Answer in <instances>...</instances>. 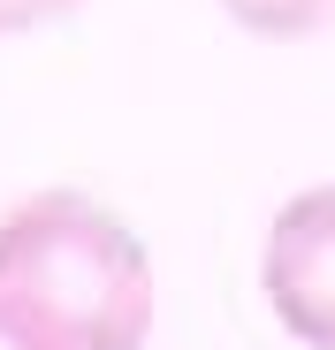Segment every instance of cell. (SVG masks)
I'll return each instance as SVG.
<instances>
[{"label":"cell","mask_w":335,"mask_h":350,"mask_svg":"<svg viewBox=\"0 0 335 350\" xmlns=\"http://www.w3.org/2000/svg\"><path fill=\"white\" fill-rule=\"evenodd\" d=\"M0 289L31 297L77 350H145L152 252L92 191H31L0 213Z\"/></svg>","instance_id":"cell-1"},{"label":"cell","mask_w":335,"mask_h":350,"mask_svg":"<svg viewBox=\"0 0 335 350\" xmlns=\"http://www.w3.org/2000/svg\"><path fill=\"white\" fill-rule=\"evenodd\" d=\"M252 38H274V46H290V38H312V31H327V16H335V0H221Z\"/></svg>","instance_id":"cell-3"},{"label":"cell","mask_w":335,"mask_h":350,"mask_svg":"<svg viewBox=\"0 0 335 350\" xmlns=\"http://www.w3.org/2000/svg\"><path fill=\"white\" fill-rule=\"evenodd\" d=\"M267 305L305 350H335V183L297 191L267 228Z\"/></svg>","instance_id":"cell-2"},{"label":"cell","mask_w":335,"mask_h":350,"mask_svg":"<svg viewBox=\"0 0 335 350\" xmlns=\"http://www.w3.org/2000/svg\"><path fill=\"white\" fill-rule=\"evenodd\" d=\"M0 350H77L62 327H53L31 297H16V289H0Z\"/></svg>","instance_id":"cell-4"},{"label":"cell","mask_w":335,"mask_h":350,"mask_svg":"<svg viewBox=\"0 0 335 350\" xmlns=\"http://www.w3.org/2000/svg\"><path fill=\"white\" fill-rule=\"evenodd\" d=\"M84 0H0V38H16V31H38V23H62L77 16Z\"/></svg>","instance_id":"cell-5"}]
</instances>
